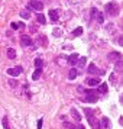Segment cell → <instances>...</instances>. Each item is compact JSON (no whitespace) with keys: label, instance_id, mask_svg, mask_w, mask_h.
I'll return each mask as SVG.
<instances>
[{"label":"cell","instance_id":"7a4b0ae2","mask_svg":"<svg viewBox=\"0 0 123 129\" xmlns=\"http://www.w3.org/2000/svg\"><path fill=\"white\" fill-rule=\"evenodd\" d=\"M22 71H23V68H22L20 65H18V67H13V68H9V70H7V74H9L10 77H18L19 74L22 73Z\"/></svg>","mask_w":123,"mask_h":129},{"label":"cell","instance_id":"44dd1931","mask_svg":"<svg viewBox=\"0 0 123 129\" xmlns=\"http://www.w3.org/2000/svg\"><path fill=\"white\" fill-rule=\"evenodd\" d=\"M42 65H44V61L41 58H36L35 59V67L36 68H42Z\"/></svg>","mask_w":123,"mask_h":129},{"label":"cell","instance_id":"d4e9b609","mask_svg":"<svg viewBox=\"0 0 123 129\" xmlns=\"http://www.w3.org/2000/svg\"><path fill=\"white\" fill-rule=\"evenodd\" d=\"M74 36H80V35H83V28H77V29H74Z\"/></svg>","mask_w":123,"mask_h":129},{"label":"cell","instance_id":"3957f363","mask_svg":"<svg viewBox=\"0 0 123 129\" xmlns=\"http://www.w3.org/2000/svg\"><path fill=\"white\" fill-rule=\"evenodd\" d=\"M29 7L35 9V10H38V12H41L42 9H44V5H42L39 0H29Z\"/></svg>","mask_w":123,"mask_h":129},{"label":"cell","instance_id":"d6a6232c","mask_svg":"<svg viewBox=\"0 0 123 129\" xmlns=\"http://www.w3.org/2000/svg\"><path fill=\"white\" fill-rule=\"evenodd\" d=\"M18 29H25V23L19 22V23H18Z\"/></svg>","mask_w":123,"mask_h":129},{"label":"cell","instance_id":"ffe728a7","mask_svg":"<svg viewBox=\"0 0 123 129\" xmlns=\"http://www.w3.org/2000/svg\"><path fill=\"white\" fill-rule=\"evenodd\" d=\"M86 62H87V58H86V57H83V58H80L78 61H77L78 67H84V65H86Z\"/></svg>","mask_w":123,"mask_h":129},{"label":"cell","instance_id":"5b68a950","mask_svg":"<svg viewBox=\"0 0 123 129\" xmlns=\"http://www.w3.org/2000/svg\"><path fill=\"white\" fill-rule=\"evenodd\" d=\"M20 44L23 47H32V39L29 38V35H22L20 36Z\"/></svg>","mask_w":123,"mask_h":129},{"label":"cell","instance_id":"1f68e13d","mask_svg":"<svg viewBox=\"0 0 123 129\" xmlns=\"http://www.w3.org/2000/svg\"><path fill=\"white\" fill-rule=\"evenodd\" d=\"M42 125H44V120H42V119H39V120H38V129H41Z\"/></svg>","mask_w":123,"mask_h":129},{"label":"cell","instance_id":"4dcf8cb0","mask_svg":"<svg viewBox=\"0 0 123 129\" xmlns=\"http://www.w3.org/2000/svg\"><path fill=\"white\" fill-rule=\"evenodd\" d=\"M97 13H99V10H97V9H93V10H91V18H96Z\"/></svg>","mask_w":123,"mask_h":129},{"label":"cell","instance_id":"52a82bcc","mask_svg":"<svg viewBox=\"0 0 123 129\" xmlns=\"http://www.w3.org/2000/svg\"><path fill=\"white\" fill-rule=\"evenodd\" d=\"M109 61H113V62H117V61H122V55L119 52H111V54H109Z\"/></svg>","mask_w":123,"mask_h":129},{"label":"cell","instance_id":"30bf717a","mask_svg":"<svg viewBox=\"0 0 123 129\" xmlns=\"http://www.w3.org/2000/svg\"><path fill=\"white\" fill-rule=\"evenodd\" d=\"M87 73H88V74H99L100 71H99V68H97L94 64H90V65H88V68H87Z\"/></svg>","mask_w":123,"mask_h":129},{"label":"cell","instance_id":"e0dca14e","mask_svg":"<svg viewBox=\"0 0 123 129\" xmlns=\"http://www.w3.org/2000/svg\"><path fill=\"white\" fill-rule=\"evenodd\" d=\"M36 20H38V23H41V25L47 23V19H45V16H44V15H38V16H36Z\"/></svg>","mask_w":123,"mask_h":129},{"label":"cell","instance_id":"4fadbf2b","mask_svg":"<svg viewBox=\"0 0 123 129\" xmlns=\"http://www.w3.org/2000/svg\"><path fill=\"white\" fill-rule=\"evenodd\" d=\"M41 74H42V68H36L35 73L32 74V80H38V78L41 77Z\"/></svg>","mask_w":123,"mask_h":129},{"label":"cell","instance_id":"9c48e42d","mask_svg":"<svg viewBox=\"0 0 123 129\" xmlns=\"http://www.w3.org/2000/svg\"><path fill=\"white\" fill-rule=\"evenodd\" d=\"M86 100H87V102H90V103H96V102H97V96H96V94H93L91 91H88L87 96H86Z\"/></svg>","mask_w":123,"mask_h":129},{"label":"cell","instance_id":"603a6c76","mask_svg":"<svg viewBox=\"0 0 123 129\" xmlns=\"http://www.w3.org/2000/svg\"><path fill=\"white\" fill-rule=\"evenodd\" d=\"M9 86H10V87H18V81H16V80H15V78H9Z\"/></svg>","mask_w":123,"mask_h":129},{"label":"cell","instance_id":"cb8c5ba5","mask_svg":"<svg viewBox=\"0 0 123 129\" xmlns=\"http://www.w3.org/2000/svg\"><path fill=\"white\" fill-rule=\"evenodd\" d=\"M100 93H106V91H107V84H106V83H103V84H100Z\"/></svg>","mask_w":123,"mask_h":129},{"label":"cell","instance_id":"8992f818","mask_svg":"<svg viewBox=\"0 0 123 129\" xmlns=\"http://www.w3.org/2000/svg\"><path fill=\"white\" fill-rule=\"evenodd\" d=\"M87 120H88V123H90V126L93 129H101L100 128V123H99V120L96 119L94 116H91V117H87Z\"/></svg>","mask_w":123,"mask_h":129},{"label":"cell","instance_id":"2e32d148","mask_svg":"<svg viewBox=\"0 0 123 129\" xmlns=\"http://www.w3.org/2000/svg\"><path fill=\"white\" fill-rule=\"evenodd\" d=\"M99 83H100V78H90V80L87 81V84H88V86H91V87H93V86H97Z\"/></svg>","mask_w":123,"mask_h":129},{"label":"cell","instance_id":"ac0fdd59","mask_svg":"<svg viewBox=\"0 0 123 129\" xmlns=\"http://www.w3.org/2000/svg\"><path fill=\"white\" fill-rule=\"evenodd\" d=\"M71 113H72V117L75 119L77 122H80V120H81V116H80V113H78L75 109H72V110H71Z\"/></svg>","mask_w":123,"mask_h":129},{"label":"cell","instance_id":"83f0119b","mask_svg":"<svg viewBox=\"0 0 123 129\" xmlns=\"http://www.w3.org/2000/svg\"><path fill=\"white\" fill-rule=\"evenodd\" d=\"M122 67H123L122 61H117V62H116V70H117V71H120V68H122Z\"/></svg>","mask_w":123,"mask_h":129},{"label":"cell","instance_id":"d6986e66","mask_svg":"<svg viewBox=\"0 0 123 129\" xmlns=\"http://www.w3.org/2000/svg\"><path fill=\"white\" fill-rule=\"evenodd\" d=\"M38 42H39V44L42 42V47H47V45H48V41H47V38H45L44 35H42V36H38Z\"/></svg>","mask_w":123,"mask_h":129},{"label":"cell","instance_id":"7402d4cb","mask_svg":"<svg viewBox=\"0 0 123 129\" xmlns=\"http://www.w3.org/2000/svg\"><path fill=\"white\" fill-rule=\"evenodd\" d=\"M96 19H97V22H99V23H103V22H104V16H103V13H97V16H96Z\"/></svg>","mask_w":123,"mask_h":129},{"label":"cell","instance_id":"ba28073f","mask_svg":"<svg viewBox=\"0 0 123 129\" xmlns=\"http://www.w3.org/2000/svg\"><path fill=\"white\" fill-rule=\"evenodd\" d=\"M78 59H80V55H78V54H71L70 57H68V64L74 67V65L77 64V61H78Z\"/></svg>","mask_w":123,"mask_h":129},{"label":"cell","instance_id":"5bb4252c","mask_svg":"<svg viewBox=\"0 0 123 129\" xmlns=\"http://www.w3.org/2000/svg\"><path fill=\"white\" fill-rule=\"evenodd\" d=\"M19 15H20V18H23V19H29L30 18V12L29 10H26V9H25V10H20Z\"/></svg>","mask_w":123,"mask_h":129},{"label":"cell","instance_id":"7c38bea8","mask_svg":"<svg viewBox=\"0 0 123 129\" xmlns=\"http://www.w3.org/2000/svg\"><path fill=\"white\" fill-rule=\"evenodd\" d=\"M7 58L9 59H15L16 58V51H15L13 48H9V49H7Z\"/></svg>","mask_w":123,"mask_h":129},{"label":"cell","instance_id":"484cf974","mask_svg":"<svg viewBox=\"0 0 123 129\" xmlns=\"http://www.w3.org/2000/svg\"><path fill=\"white\" fill-rule=\"evenodd\" d=\"M84 113H86V116H87V117L94 116V112L91 110V109H86V110H84Z\"/></svg>","mask_w":123,"mask_h":129},{"label":"cell","instance_id":"277c9868","mask_svg":"<svg viewBox=\"0 0 123 129\" xmlns=\"http://www.w3.org/2000/svg\"><path fill=\"white\" fill-rule=\"evenodd\" d=\"M49 19L52 20L54 23H57L59 20V12L55 10V9H51V10H49Z\"/></svg>","mask_w":123,"mask_h":129},{"label":"cell","instance_id":"f1b7e54d","mask_svg":"<svg viewBox=\"0 0 123 129\" xmlns=\"http://www.w3.org/2000/svg\"><path fill=\"white\" fill-rule=\"evenodd\" d=\"M52 32H54V35H55V36H61V29H58V28H57V29H54Z\"/></svg>","mask_w":123,"mask_h":129},{"label":"cell","instance_id":"6da1fadb","mask_svg":"<svg viewBox=\"0 0 123 129\" xmlns=\"http://www.w3.org/2000/svg\"><path fill=\"white\" fill-rule=\"evenodd\" d=\"M119 12H120V6L117 3L111 2V3H107L106 5V13L109 16H116V15H119Z\"/></svg>","mask_w":123,"mask_h":129},{"label":"cell","instance_id":"9a60e30c","mask_svg":"<svg viewBox=\"0 0 123 129\" xmlns=\"http://www.w3.org/2000/svg\"><path fill=\"white\" fill-rule=\"evenodd\" d=\"M77 74H78V73H77L75 68H71V70H70V74H68V78H70V80H75Z\"/></svg>","mask_w":123,"mask_h":129},{"label":"cell","instance_id":"836d02e7","mask_svg":"<svg viewBox=\"0 0 123 129\" xmlns=\"http://www.w3.org/2000/svg\"><path fill=\"white\" fill-rule=\"evenodd\" d=\"M39 2H41V0H39Z\"/></svg>","mask_w":123,"mask_h":129},{"label":"cell","instance_id":"4316f807","mask_svg":"<svg viewBox=\"0 0 123 129\" xmlns=\"http://www.w3.org/2000/svg\"><path fill=\"white\" fill-rule=\"evenodd\" d=\"M3 126H5V129H10V126H9V120H7V117H5V119H3Z\"/></svg>","mask_w":123,"mask_h":129},{"label":"cell","instance_id":"8fae6325","mask_svg":"<svg viewBox=\"0 0 123 129\" xmlns=\"http://www.w3.org/2000/svg\"><path fill=\"white\" fill-rule=\"evenodd\" d=\"M101 129H109L110 128V120H109V117H101Z\"/></svg>","mask_w":123,"mask_h":129},{"label":"cell","instance_id":"f546056e","mask_svg":"<svg viewBox=\"0 0 123 129\" xmlns=\"http://www.w3.org/2000/svg\"><path fill=\"white\" fill-rule=\"evenodd\" d=\"M64 126H65V128H68V129H77L75 126H74V125H72V123H65Z\"/></svg>","mask_w":123,"mask_h":129}]
</instances>
